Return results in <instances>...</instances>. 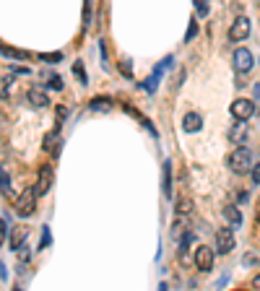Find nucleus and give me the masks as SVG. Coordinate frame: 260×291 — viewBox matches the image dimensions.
Masks as SVG:
<instances>
[{
  "instance_id": "nucleus-1",
  "label": "nucleus",
  "mask_w": 260,
  "mask_h": 291,
  "mask_svg": "<svg viewBox=\"0 0 260 291\" xmlns=\"http://www.w3.org/2000/svg\"><path fill=\"white\" fill-rule=\"evenodd\" d=\"M227 164H229V169H232L234 174H247V172L252 169V153H250V148H247V146H237V148L229 153Z\"/></svg>"
},
{
  "instance_id": "nucleus-2",
  "label": "nucleus",
  "mask_w": 260,
  "mask_h": 291,
  "mask_svg": "<svg viewBox=\"0 0 260 291\" xmlns=\"http://www.w3.org/2000/svg\"><path fill=\"white\" fill-rule=\"evenodd\" d=\"M36 198H39L36 187H26V190L16 198V214H18L21 219H29V216L36 211Z\"/></svg>"
},
{
  "instance_id": "nucleus-3",
  "label": "nucleus",
  "mask_w": 260,
  "mask_h": 291,
  "mask_svg": "<svg viewBox=\"0 0 260 291\" xmlns=\"http://www.w3.org/2000/svg\"><path fill=\"white\" fill-rule=\"evenodd\" d=\"M234 247H237V239H234L232 226H221L219 231H216V239H213V253H219V255H229Z\"/></svg>"
},
{
  "instance_id": "nucleus-4",
  "label": "nucleus",
  "mask_w": 260,
  "mask_h": 291,
  "mask_svg": "<svg viewBox=\"0 0 260 291\" xmlns=\"http://www.w3.org/2000/svg\"><path fill=\"white\" fill-rule=\"evenodd\" d=\"M232 65H234V70L242 75V73H250V70L255 68V57H252V52H250L247 47H237L234 55H232Z\"/></svg>"
},
{
  "instance_id": "nucleus-5",
  "label": "nucleus",
  "mask_w": 260,
  "mask_h": 291,
  "mask_svg": "<svg viewBox=\"0 0 260 291\" xmlns=\"http://www.w3.org/2000/svg\"><path fill=\"white\" fill-rule=\"evenodd\" d=\"M250 138V128H247V120H237L232 128H229V143L234 146H245Z\"/></svg>"
},
{
  "instance_id": "nucleus-6",
  "label": "nucleus",
  "mask_w": 260,
  "mask_h": 291,
  "mask_svg": "<svg viewBox=\"0 0 260 291\" xmlns=\"http://www.w3.org/2000/svg\"><path fill=\"white\" fill-rule=\"evenodd\" d=\"M247 36H250V18L247 16L234 18V24L229 26V42H242Z\"/></svg>"
},
{
  "instance_id": "nucleus-7",
  "label": "nucleus",
  "mask_w": 260,
  "mask_h": 291,
  "mask_svg": "<svg viewBox=\"0 0 260 291\" xmlns=\"http://www.w3.org/2000/svg\"><path fill=\"white\" fill-rule=\"evenodd\" d=\"M213 247H208V244H200L198 249H195V265H198V270H211L213 268Z\"/></svg>"
},
{
  "instance_id": "nucleus-8",
  "label": "nucleus",
  "mask_w": 260,
  "mask_h": 291,
  "mask_svg": "<svg viewBox=\"0 0 260 291\" xmlns=\"http://www.w3.org/2000/svg\"><path fill=\"white\" fill-rule=\"evenodd\" d=\"M252 114H255V102H250V99L232 102V117L234 120H250Z\"/></svg>"
},
{
  "instance_id": "nucleus-9",
  "label": "nucleus",
  "mask_w": 260,
  "mask_h": 291,
  "mask_svg": "<svg viewBox=\"0 0 260 291\" xmlns=\"http://www.w3.org/2000/svg\"><path fill=\"white\" fill-rule=\"evenodd\" d=\"M52 180H55V174H52V166H42L39 169V177H36V192L39 195H47L50 192V187H52Z\"/></svg>"
},
{
  "instance_id": "nucleus-10",
  "label": "nucleus",
  "mask_w": 260,
  "mask_h": 291,
  "mask_svg": "<svg viewBox=\"0 0 260 291\" xmlns=\"http://www.w3.org/2000/svg\"><path fill=\"white\" fill-rule=\"evenodd\" d=\"M26 102H29L34 109H45V107H50V99H47V94L42 91L39 86H34V89H29V91H26Z\"/></svg>"
},
{
  "instance_id": "nucleus-11",
  "label": "nucleus",
  "mask_w": 260,
  "mask_h": 291,
  "mask_svg": "<svg viewBox=\"0 0 260 291\" xmlns=\"http://www.w3.org/2000/svg\"><path fill=\"white\" fill-rule=\"evenodd\" d=\"M200 128H203V120H200L198 112H188V114L182 117V130H185V133H198Z\"/></svg>"
},
{
  "instance_id": "nucleus-12",
  "label": "nucleus",
  "mask_w": 260,
  "mask_h": 291,
  "mask_svg": "<svg viewBox=\"0 0 260 291\" xmlns=\"http://www.w3.org/2000/svg\"><path fill=\"white\" fill-rule=\"evenodd\" d=\"M224 219L229 221V226H232V229H239V226H242V214H239V208H237V205H232V203H229V205H224Z\"/></svg>"
},
{
  "instance_id": "nucleus-13",
  "label": "nucleus",
  "mask_w": 260,
  "mask_h": 291,
  "mask_svg": "<svg viewBox=\"0 0 260 291\" xmlns=\"http://www.w3.org/2000/svg\"><path fill=\"white\" fill-rule=\"evenodd\" d=\"M161 192L166 198L172 195V161H164V166H161Z\"/></svg>"
},
{
  "instance_id": "nucleus-14",
  "label": "nucleus",
  "mask_w": 260,
  "mask_h": 291,
  "mask_svg": "<svg viewBox=\"0 0 260 291\" xmlns=\"http://www.w3.org/2000/svg\"><path fill=\"white\" fill-rule=\"evenodd\" d=\"M13 75H0V99H8L13 91Z\"/></svg>"
},
{
  "instance_id": "nucleus-15",
  "label": "nucleus",
  "mask_w": 260,
  "mask_h": 291,
  "mask_svg": "<svg viewBox=\"0 0 260 291\" xmlns=\"http://www.w3.org/2000/svg\"><path fill=\"white\" fill-rule=\"evenodd\" d=\"M24 242H26V229L16 226V229H13V234H11V249H18Z\"/></svg>"
},
{
  "instance_id": "nucleus-16",
  "label": "nucleus",
  "mask_w": 260,
  "mask_h": 291,
  "mask_svg": "<svg viewBox=\"0 0 260 291\" xmlns=\"http://www.w3.org/2000/svg\"><path fill=\"white\" fill-rule=\"evenodd\" d=\"M0 55H3V57H13V60H24V57H29V52H24V50H13V47H3V45H0Z\"/></svg>"
},
{
  "instance_id": "nucleus-17",
  "label": "nucleus",
  "mask_w": 260,
  "mask_h": 291,
  "mask_svg": "<svg viewBox=\"0 0 260 291\" xmlns=\"http://www.w3.org/2000/svg\"><path fill=\"white\" fill-rule=\"evenodd\" d=\"M89 107H91L94 112H109V109H112V102H109V99H94Z\"/></svg>"
},
{
  "instance_id": "nucleus-18",
  "label": "nucleus",
  "mask_w": 260,
  "mask_h": 291,
  "mask_svg": "<svg viewBox=\"0 0 260 291\" xmlns=\"http://www.w3.org/2000/svg\"><path fill=\"white\" fill-rule=\"evenodd\" d=\"M73 73L78 75V81L83 83V86H86V83H89V75H86V70H83V65H81V60H76V63H73Z\"/></svg>"
},
{
  "instance_id": "nucleus-19",
  "label": "nucleus",
  "mask_w": 260,
  "mask_h": 291,
  "mask_svg": "<svg viewBox=\"0 0 260 291\" xmlns=\"http://www.w3.org/2000/svg\"><path fill=\"white\" fill-rule=\"evenodd\" d=\"M39 60H45V63H60L63 60V52H42Z\"/></svg>"
},
{
  "instance_id": "nucleus-20",
  "label": "nucleus",
  "mask_w": 260,
  "mask_h": 291,
  "mask_svg": "<svg viewBox=\"0 0 260 291\" xmlns=\"http://www.w3.org/2000/svg\"><path fill=\"white\" fill-rule=\"evenodd\" d=\"M0 187H3V192H6V195H11V192H13V190H11V177H8L3 169H0Z\"/></svg>"
},
{
  "instance_id": "nucleus-21",
  "label": "nucleus",
  "mask_w": 260,
  "mask_h": 291,
  "mask_svg": "<svg viewBox=\"0 0 260 291\" xmlns=\"http://www.w3.org/2000/svg\"><path fill=\"white\" fill-rule=\"evenodd\" d=\"M208 3H211V0H195V8H198V16L200 18L208 16Z\"/></svg>"
},
{
  "instance_id": "nucleus-22",
  "label": "nucleus",
  "mask_w": 260,
  "mask_h": 291,
  "mask_svg": "<svg viewBox=\"0 0 260 291\" xmlns=\"http://www.w3.org/2000/svg\"><path fill=\"white\" fill-rule=\"evenodd\" d=\"M47 86H50V89H55V91H60V89H63V78H60V75H52Z\"/></svg>"
},
{
  "instance_id": "nucleus-23",
  "label": "nucleus",
  "mask_w": 260,
  "mask_h": 291,
  "mask_svg": "<svg viewBox=\"0 0 260 291\" xmlns=\"http://www.w3.org/2000/svg\"><path fill=\"white\" fill-rule=\"evenodd\" d=\"M120 70H122V75H127V78L133 75V65H130V60H122V63H120Z\"/></svg>"
},
{
  "instance_id": "nucleus-24",
  "label": "nucleus",
  "mask_w": 260,
  "mask_h": 291,
  "mask_svg": "<svg viewBox=\"0 0 260 291\" xmlns=\"http://www.w3.org/2000/svg\"><path fill=\"white\" fill-rule=\"evenodd\" d=\"M252 185H260V164H252Z\"/></svg>"
},
{
  "instance_id": "nucleus-25",
  "label": "nucleus",
  "mask_w": 260,
  "mask_h": 291,
  "mask_svg": "<svg viewBox=\"0 0 260 291\" xmlns=\"http://www.w3.org/2000/svg\"><path fill=\"white\" fill-rule=\"evenodd\" d=\"M6 234H8V224L0 221V247H3V242H6Z\"/></svg>"
},
{
  "instance_id": "nucleus-26",
  "label": "nucleus",
  "mask_w": 260,
  "mask_h": 291,
  "mask_svg": "<svg viewBox=\"0 0 260 291\" xmlns=\"http://www.w3.org/2000/svg\"><path fill=\"white\" fill-rule=\"evenodd\" d=\"M50 239H52V237H50V229L45 226V229H42V247H47V244H50Z\"/></svg>"
},
{
  "instance_id": "nucleus-27",
  "label": "nucleus",
  "mask_w": 260,
  "mask_h": 291,
  "mask_svg": "<svg viewBox=\"0 0 260 291\" xmlns=\"http://www.w3.org/2000/svg\"><path fill=\"white\" fill-rule=\"evenodd\" d=\"M55 138H58V130H52V133H50V135L45 138V148H47V151L52 148V141H55Z\"/></svg>"
},
{
  "instance_id": "nucleus-28",
  "label": "nucleus",
  "mask_w": 260,
  "mask_h": 291,
  "mask_svg": "<svg viewBox=\"0 0 260 291\" xmlns=\"http://www.w3.org/2000/svg\"><path fill=\"white\" fill-rule=\"evenodd\" d=\"M195 34H198V26H195V21H193V24H190V29H188V34H185V39L190 42V39H193Z\"/></svg>"
},
{
  "instance_id": "nucleus-29",
  "label": "nucleus",
  "mask_w": 260,
  "mask_h": 291,
  "mask_svg": "<svg viewBox=\"0 0 260 291\" xmlns=\"http://www.w3.org/2000/svg\"><path fill=\"white\" fill-rule=\"evenodd\" d=\"M65 117H68V109H65V107H58V125H63Z\"/></svg>"
},
{
  "instance_id": "nucleus-30",
  "label": "nucleus",
  "mask_w": 260,
  "mask_h": 291,
  "mask_svg": "<svg viewBox=\"0 0 260 291\" xmlns=\"http://www.w3.org/2000/svg\"><path fill=\"white\" fill-rule=\"evenodd\" d=\"M242 263H245V265H257V258H255V255H245Z\"/></svg>"
},
{
  "instance_id": "nucleus-31",
  "label": "nucleus",
  "mask_w": 260,
  "mask_h": 291,
  "mask_svg": "<svg viewBox=\"0 0 260 291\" xmlns=\"http://www.w3.org/2000/svg\"><path fill=\"white\" fill-rule=\"evenodd\" d=\"M252 288H257V291H260V273L252 278Z\"/></svg>"
}]
</instances>
